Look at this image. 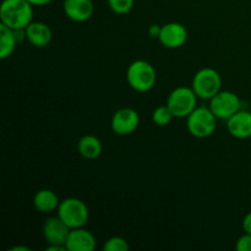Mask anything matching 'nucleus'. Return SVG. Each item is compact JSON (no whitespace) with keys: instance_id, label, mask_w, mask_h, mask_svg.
Segmentation results:
<instances>
[{"instance_id":"f257e3e1","label":"nucleus","mask_w":251,"mask_h":251,"mask_svg":"<svg viewBox=\"0 0 251 251\" xmlns=\"http://www.w3.org/2000/svg\"><path fill=\"white\" fill-rule=\"evenodd\" d=\"M32 6L28 0H2L0 5L1 24L11 29L26 28L33 17Z\"/></svg>"},{"instance_id":"f03ea898","label":"nucleus","mask_w":251,"mask_h":251,"mask_svg":"<svg viewBox=\"0 0 251 251\" xmlns=\"http://www.w3.org/2000/svg\"><path fill=\"white\" fill-rule=\"evenodd\" d=\"M127 83L137 92H149L154 87L157 74L153 66L146 60H135L127 68Z\"/></svg>"},{"instance_id":"7ed1b4c3","label":"nucleus","mask_w":251,"mask_h":251,"mask_svg":"<svg viewBox=\"0 0 251 251\" xmlns=\"http://www.w3.org/2000/svg\"><path fill=\"white\" fill-rule=\"evenodd\" d=\"M186 126L194 137L206 139L216 131L217 118L210 107H196L186 118Z\"/></svg>"},{"instance_id":"20e7f679","label":"nucleus","mask_w":251,"mask_h":251,"mask_svg":"<svg viewBox=\"0 0 251 251\" xmlns=\"http://www.w3.org/2000/svg\"><path fill=\"white\" fill-rule=\"evenodd\" d=\"M56 211L59 218H61L70 229L83 227L90 218V211L86 203L76 198H69L60 201Z\"/></svg>"},{"instance_id":"39448f33","label":"nucleus","mask_w":251,"mask_h":251,"mask_svg":"<svg viewBox=\"0 0 251 251\" xmlns=\"http://www.w3.org/2000/svg\"><path fill=\"white\" fill-rule=\"evenodd\" d=\"M191 88L201 100H211L221 91L222 78L217 70L212 68H205L195 74L191 83Z\"/></svg>"},{"instance_id":"423d86ee","label":"nucleus","mask_w":251,"mask_h":251,"mask_svg":"<svg viewBox=\"0 0 251 251\" xmlns=\"http://www.w3.org/2000/svg\"><path fill=\"white\" fill-rule=\"evenodd\" d=\"M198 96L193 88L180 86L171 92L167 100V105L173 113L174 118H188L196 108Z\"/></svg>"},{"instance_id":"0eeeda50","label":"nucleus","mask_w":251,"mask_h":251,"mask_svg":"<svg viewBox=\"0 0 251 251\" xmlns=\"http://www.w3.org/2000/svg\"><path fill=\"white\" fill-rule=\"evenodd\" d=\"M210 109L217 119L228 120L242 109V100L230 91H220L210 100Z\"/></svg>"},{"instance_id":"6e6552de","label":"nucleus","mask_w":251,"mask_h":251,"mask_svg":"<svg viewBox=\"0 0 251 251\" xmlns=\"http://www.w3.org/2000/svg\"><path fill=\"white\" fill-rule=\"evenodd\" d=\"M140 124V117L132 108H122L112 118V130L119 136L132 134Z\"/></svg>"},{"instance_id":"1a4fd4ad","label":"nucleus","mask_w":251,"mask_h":251,"mask_svg":"<svg viewBox=\"0 0 251 251\" xmlns=\"http://www.w3.org/2000/svg\"><path fill=\"white\" fill-rule=\"evenodd\" d=\"M158 39L166 48L176 49L185 43L188 39V31L181 24L169 22L161 27Z\"/></svg>"},{"instance_id":"9d476101","label":"nucleus","mask_w":251,"mask_h":251,"mask_svg":"<svg viewBox=\"0 0 251 251\" xmlns=\"http://www.w3.org/2000/svg\"><path fill=\"white\" fill-rule=\"evenodd\" d=\"M70 228L65 225L61 218L50 217L43 225V237L48 244L65 245L70 234Z\"/></svg>"},{"instance_id":"9b49d317","label":"nucleus","mask_w":251,"mask_h":251,"mask_svg":"<svg viewBox=\"0 0 251 251\" xmlns=\"http://www.w3.org/2000/svg\"><path fill=\"white\" fill-rule=\"evenodd\" d=\"M68 251H93L96 249V238L83 227L70 230L65 243Z\"/></svg>"},{"instance_id":"f8f14e48","label":"nucleus","mask_w":251,"mask_h":251,"mask_svg":"<svg viewBox=\"0 0 251 251\" xmlns=\"http://www.w3.org/2000/svg\"><path fill=\"white\" fill-rule=\"evenodd\" d=\"M64 12L75 22H85L91 19L95 11L92 0H64Z\"/></svg>"},{"instance_id":"ddd939ff","label":"nucleus","mask_w":251,"mask_h":251,"mask_svg":"<svg viewBox=\"0 0 251 251\" xmlns=\"http://www.w3.org/2000/svg\"><path fill=\"white\" fill-rule=\"evenodd\" d=\"M227 129L235 139H249L251 137V113L240 109L227 120Z\"/></svg>"},{"instance_id":"4468645a","label":"nucleus","mask_w":251,"mask_h":251,"mask_svg":"<svg viewBox=\"0 0 251 251\" xmlns=\"http://www.w3.org/2000/svg\"><path fill=\"white\" fill-rule=\"evenodd\" d=\"M25 31L27 41L37 48H44L48 46L53 37L50 27L44 22H31Z\"/></svg>"},{"instance_id":"2eb2a0df","label":"nucleus","mask_w":251,"mask_h":251,"mask_svg":"<svg viewBox=\"0 0 251 251\" xmlns=\"http://www.w3.org/2000/svg\"><path fill=\"white\" fill-rule=\"evenodd\" d=\"M33 205L37 211L42 213H49L58 210L60 201H59L58 195L53 190L49 189H42L37 191L33 198Z\"/></svg>"},{"instance_id":"dca6fc26","label":"nucleus","mask_w":251,"mask_h":251,"mask_svg":"<svg viewBox=\"0 0 251 251\" xmlns=\"http://www.w3.org/2000/svg\"><path fill=\"white\" fill-rule=\"evenodd\" d=\"M78 153L86 159H96L102 153V142L95 135H86L81 137L77 144Z\"/></svg>"},{"instance_id":"f3484780","label":"nucleus","mask_w":251,"mask_h":251,"mask_svg":"<svg viewBox=\"0 0 251 251\" xmlns=\"http://www.w3.org/2000/svg\"><path fill=\"white\" fill-rule=\"evenodd\" d=\"M17 41L15 38L14 29L5 26L4 24L0 25V59H6L14 53L16 48Z\"/></svg>"},{"instance_id":"a211bd4d","label":"nucleus","mask_w":251,"mask_h":251,"mask_svg":"<svg viewBox=\"0 0 251 251\" xmlns=\"http://www.w3.org/2000/svg\"><path fill=\"white\" fill-rule=\"evenodd\" d=\"M173 118V113H172V110L169 109V107L167 104L159 105L152 113V120L158 126H166V125H168L172 122Z\"/></svg>"},{"instance_id":"6ab92c4d","label":"nucleus","mask_w":251,"mask_h":251,"mask_svg":"<svg viewBox=\"0 0 251 251\" xmlns=\"http://www.w3.org/2000/svg\"><path fill=\"white\" fill-rule=\"evenodd\" d=\"M134 2L135 0H108L110 10L119 15H125L131 11Z\"/></svg>"},{"instance_id":"aec40b11","label":"nucleus","mask_w":251,"mask_h":251,"mask_svg":"<svg viewBox=\"0 0 251 251\" xmlns=\"http://www.w3.org/2000/svg\"><path fill=\"white\" fill-rule=\"evenodd\" d=\"M104 251H127L129 250V244L126 240L122 237H112L104 243L103 245Z\"/></svg>"},{"instance_id":"412c9836","label":"nucleus","mask_w":251,"mask_h":251,"mask_svg":"<svg viewBox=\"0 0 251 251\" xmlns=\"http://www.w3.org/2000/svg\"><path fill=\"white\" fill-rule=\"evenodd\" d=\"M235 248L238 251H251V234L245 233L244 235H242L238 239Z\"/></svg>"},{"instance_id":"4be33fe9","label":"nucleus","mask_w":251,"mask_h":251,"mask_svg":"<svg viewBox=\"0 0 251 251\" xmlns=\"http://www.w3.org/2000/svg\"><path fill=\"white\" fill-rule=\"evenodd\" d=\"M243 229L248 234H251V212L248 213L243 220Z\"/></svg>"},{"instance_id":"5701e85b","label":"nucleus","mask_w":251,"mask_h":251,"mask_svg":"<svg viewBox=\"0 0 251 251\" xmlns=\"http://www.w3.org/2000/svg\"><path fill=\"white\" fill-rule=\"evenodd\" d=\"M149 32L150 34H151V37H157V38H158L159 32H161V27H159L158 25H152L149 28Z\"/></svg>"},{"instance_id":"b1692460","label":"nucleus","mask_w":251,"mask_h":251,"mask_svg":"<svg viewBox=\"0 0 251 251\" xmlns=\"http://www.w3.org/2000/svg\"><path fill=\"white\" fill-rule=\"evenodd\" d=\"M33 6H43V5L50 4L53 0H28Z\"/></svg>"},{"instance_id":"393cba45","label":"nucleus","mask_w":251,"mask_h":251,"mask_svg":"<svg viewBox=\"0 0 251 251\" xmlns=\"http://www.w3.org/2000/svg\"><path fill=\"white\" fill-rule=\"evenodd\" d=\"M10 250L11 251H29L28 248H26V247H15V248H11Z\"/></svg>"}]
</instances>
